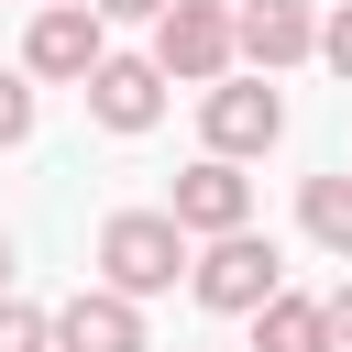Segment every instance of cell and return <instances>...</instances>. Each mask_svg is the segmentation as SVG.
I'll return each mask as SVG.
<instances>
[{
  "mask_svg": "<svg viewBox=\"0 0 352 352\" xmlns=\"http://www.w3.org/2000/svg\"><path fill=\"white\" fill-rule=\"evenodd\" d=\"M187 264H198V253H187V231H176L165 209H110V220H99V286H110V297L143 308V297H165Z\"/></svg>",
  "mask_w": 352,
  "mask_h": 352,
  "instance_id": "cell-1",
  "label": "cell"
},
{
  "mask_svg": "<svg viewBox=\"0 0 352 352\" xmlns=\"http://www.w3.org/2000/svg\"><path fill=\"white\" fill-rule=\"evenodd\" d=\"M154 66H165V88H220V77L242 66L231 0H176V11L154 22Z\"/></svg>",
  "mask_w": 352,
  "mask_h": 352,
  "instance_id": "cell-2",
  "label": "cell"
},
{
  "mask_svg": "<svg viewBox=\"0 0 352 352\" xmlns=\"http://www.w3.org/2000/svg\"><path fill=\"white\" fill-rule=\"evenodd\" d=\"M187 286H198V308H220V319H264V308L286 297V264H275L264 231H231V242H198Z\"/></svg>",
  "mask_w": 352,
  "mask_h": 352,
  "instance_id": "cell-3",
  "label": "cell"
},
{
  "mask_svg": "<svg viewBox=\"0 0 352 352\" xmlns=\"http://www.w3.org/2000/svg\"><path fill=\"white\" fill-rule=\"evenodd\" d=\"M99 66H110V22H99L88 0L33 11V33H22V77H66V88H88Z\"/></svg>",
  "mask_w": 352,
  "mask_h": 352,
  "instance_id": "cell-4",
  "label": "cell"
},
{
  "mask_svg": "<svg viewBox=\"0 0 352 352\" xmlns=\"http://www.w3.org/2000/svg\"><path fill=\"white\" fill-rule=\"evenodd\" d=\"M165 220H176L187 242H231V231H253V176H242V165H220V154H198V165L176 176Z\"/></svg>",
  "mask_w": 352,
  "mask_h": 352,
  "instance_id": "cell-5",
  "label": "cell"
},
{
  "mask_svg": "<svg viewBox=\"0 0 352 352\" xmlns=\"http://www.w3.org/2000/svg\"><path fill=\"white\" fill-rule=\"evenodd\" d=\"M198 132H209L220 165H242V154H264V143L286 132V99H275L264 77H220V88L198 99Z\"/></svg>",
  "mask_w": 352,
  "mask_h": 352,
  "instance_id": "cell-6",
  "label": "cell"
},
{
  "mask_svg": "<svg viewBox=\"0 0 352 352\" xmlns=\"http://www.w3.org/2000/svg\"><path fill=\"white\" fill-rule=\"evenodd\" d=\"M231 22H242V66L253 77H286V66L319 55V0H231Z\"/></svg>",
  "mask_w": 352,
  "mask_h": 352,
  "instance_id": "cell-7",
  "label": "cell"
},
{
  "mask_svg": "<svg viewBox=\"0 0 352 352\" xmlns=\"http://www.w3.org/2000/svg\"><path fill=\"white\" fill-rule=\"evenodd\" d=\"M88 121H99V132H154V121H165V66H154V55H110V66L88 77Z\"/></svg>",
  "mask_w": 352,
  "mask_h": 352,
  "instance_id": "cell-8",
  "label": "cell"
},
{
  "mask_svg": "<svg viewBox=\"0 0 352 352\" xmlns=\"http://www.w3.org/2000/svg\"><path fill=\"white\" fill-rule=\"evenodd\" d=\"M55 352H154V341H143V308H132V297L77 286V297L55 308Z\"/></svg>",
  "mask_w": 352,
  "mask_h": 352,
  "instance_id": "cell-9",
  "label": "cell"
},
{
  "mask_svg": "<svg viewBox=\"0 0 352 352\" xmlns=\"http://www.w3.org/2000/svg\"><path fill=\"white\" fill-rule=\"evenodd\" d=\"M253 352H341V330H330V297H275V308L253 319Z\"/></svg>",
  "mask_w": 352,
  "mask_h": 352,
  "instance_id": "cell-10",
  "label": "cell"
},
{
  "mask_svg": "<svg viewBox=\"0 0 352 352\" xmlns=\"http://www.w3.org/2000/svg\"><path fill=\"white\" fill-rule=\"evenodd\" d=\"M297 231L352 264V176H308V187H297Z\"/></svg>",
  "mask_w": 352,
  "mask_h": 352,
  "instance_id": "cell-11",
  "label": "cell"
},
{
  "mask_svg": "<svg viewBox=\"0 0 352 352\" xmlns=\"http://www.w3.org/2000/svg\"><path fill=\"white\" fill-rule=\"evenodd\" d=\"M0 352H55V308H33V297H0Z\"/></svg>",
  "mask_w": 352,
  "mask_h": 352,
  "instance_id": "cell-12",
  "label": "cell"
},
{
  "mask_svg": "<svg viewBox=\"0 0 352 352\" xmlns=\"http://www.w3.org/2000/svg\"><path fill=\"white\" fill-rule=\"evenodd\" d=\"M11 143H33V77L22 66H0V154Z\"/></svg>",
  "mask_w": 352,
  "mask_h": 352,
  "instance_id": "cell-13",
  "label": "cell"
},
{
  "mask_svg": "<svg viewBox=\"0 0 352 352\" xmlns=\"http://www.w3.org/2000/svg\"><path fill=\"white\" fill-rule=\"evenodd\" d=\"M319 55H330V77H352V0L319 11Z\"/></svg>",
  "mask_w": 352,
  "mask_h": 352,
  "instance_id": "cell-14",
  "label": "cell"
},
{
  "mask_svg": "<svg viewBox=\"0 0 352 352\" xmlns=\"http://www.w3.org/2000/svg\"><path fill=\"white\" fill-rule=\"evenodd\" d=\"M88 11H99V22H165L176 0H88Z\"/></svg>",
  "mask_w": 352,
  "mask_h": 352,
  "instance_id": "cell-15",
  "label": "cell"
},
{
  "mask_svg": "<svg viewBox=\"0 0 352 352\" xmlns=\"http://www.w3.org/2000/svg\"><path fill=\"white\" fill-rule=\"evenodd\" d=\"M330 330H341V341H352V275H341V286H330Z\"/></svg>",
  "mask_w": 352,
  "mask_h": 352,
  "instance_id": "cell-16",
  "label": "cell"
},
{
  "mask_svg": "<svg viewBox=\"0 0 352 352\" xmlns=\"http://www.w3.org/2000/svg\"><path fill=\"white\" fill-rule=\"evenodd\" d=\"M0 297H11V231H0Z\"/></svg>",
  "mask_w": 352,
  "mask_h": 352,
  "instance_id": "cell-17",
  "label": "cell"
},
{
  "mask_svg": "<svg viewBox=\"0 0 352 352\" xmlns=\"http://www.w3.org/2000/svg\"><path fill=\"white\" fill-rule=\"evenodd\" d=\"M33 11H55V0H33Z\"/></svg>",
  "mask_w": 352,
  "mask_h": 352,
  "instance_id": "cell-18",
  "label": "cell"
}]
</instances>
